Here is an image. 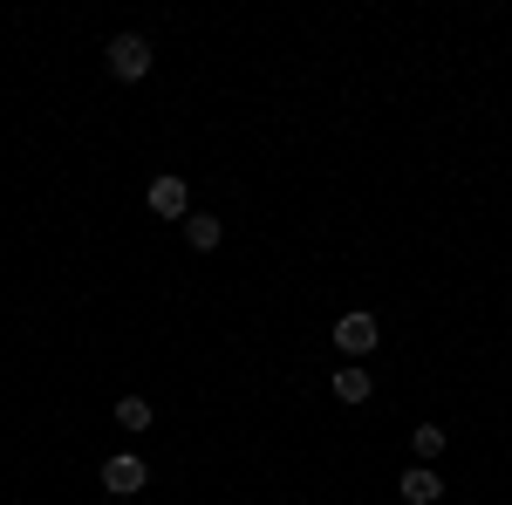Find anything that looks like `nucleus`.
<instances>
[{
  "label": "nucleus",
  "mask_w": 512,
  "mask_h": 505,
  "mask_svg": "<svg viewBox=\"0 0 512 505\" xmlns=\"http://www.w3.org/2000/svg\"><path fill=\"white\" fill-rule=\"evenodd\" d=\"M117 424L123 430H151V403H144V396H123V403H117Z\"/></svg>",
  "instance_id": "9"
},
{
  "label": "nucleus",
  "mask_w": 512,
  "mask_h": 505,
  "mask_svg": "<svg viewBox=\"0 0 512 505\" xmlns=\"http://www.w3.org/2000/svg\"><path fill=\"white\" fill-rule=\"evenodd\" d=\"M185 205H192V198H185V178H171V171L151 178V212H158V219H192Z\"/></svg>",
  "instance_id": "4"
},
{
  "label": "nucleus",
  "mask_w": 512,
  "mask_h": 505,
  "mask_svg": "<svg viewBox=\"0 0 512 505\" xmlns=\"http://www.w3.org/2000/svg\"><path fill=\"white\" fill-rule=\"evenodd\" d=\"M185 239H192L198 253H212V246H219V219H212V212H192V219H185Z\"/></svg>",
  "instance_id": "8"
},
{
  "label": "nucleus",
  "mask_w": 512,
  "mask_h": 505,
  "mask_svg": "<svg viewBox=\"0 0 512 505\" xmlns=\"http://www.w3.org/2000/svg\"><path fill=\"white\" fill-rule=\"evenodd\" d=\"M328 389H335V403H369V389H376V376H369V369H355V362H342Z\"/></svg>",
  "instance_id": "6"
},
{
  "label": "nucleus",
  "mask_w": 512,
  "mask_h": 505,
  "mask_svg": "<svg viewBox=\"0 0 512 505\" xmlns=\"http://www.w3.org/2000/svg\"><path fill=\"white\" fill-rule=\"evenodd\" d=\"M144 478H151V471H144V458H137V451H117V458L103 465V492L130 499V492H144Z\"/></svg>",
  "instance_id": "3"
},
{
  "label": "nucleus",
  "mask_w": 512,
  "mask_h": 505,
  "mask_svg": "<svg viewBox=\"0 0 512 505\" xmlns=\"http://www.w3.org/2000/svg\"><path fill=\"white\" fill-rule=\"evenodd\" d=\"M396 492H403V505H437V499H444V478H437L431 465H417V471H403Z\"/></svg>",
  "instance_id": "5"
},
{
  "label": "nucleus",
  "mask_w": 512,
  "mask_h": 505,
  "mask_svg": "<svg viewBox=\"0 0 512 505\" xmlns=\"http://www.w3.org/2000/svg\"><path fill=\"white\" fill-rule=\"evenodd\" d=\"M110 76L117 82H144L151 76V41L144 35H117L110 41Z\"/></svg>",
  "instance_id": "1"
},
{
  "label": "nucleus",
  "mask_w": 512,
  "mask_h": 505,
  "mask_svg": "<svg viewBox=\"0 0 512 505\" xmlns=\"http://www.w3.org/2000/svg\"><path fill=\"white\" fill-rule=\"evenodd\" d=\"M376 335H383V328H376V314H362V308H349L342 321H335V349L349 355V362L376 349Z\"/></svg>",
  "instance_id": "2"
},
{
  "label": "nucleus",
  "mask_w": 512,
  "mask_h": 505,
  "mask_svg": "<svg viewBox=\"0 0 512 505\" xmlns=\"http://www.w3.org/2000/svg\"><path fill=\"white\" fill-rule=\"evenodd\" d=\"M444 444H451V430H444V424H417V430H410V451H417L424 465L444 458Z\"/></svg>",
  "instance_id": "7"
}]
</instances>
